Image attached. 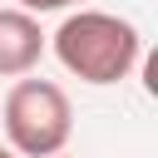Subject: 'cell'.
I'll list each match as a JSON object with an SVG mask.
<instances>
[{"label":"cell","instance_id":"6da1fadb","mask_svg":"<svg viewBox=\"0 0 158 158\" xmlns=\"http://www.w3.org/2000/svg\"><path fill=\"white\" fill-rule=\"evenodd\" d=\"M49 49H54V59L74 79L104 89V84H123L138 69L143 35L123 15H109V10H69L59 20V30L49 35Z\"/></svg>","mask_w":158,"mask_h":158},{"label":"cell","instance_id":"7a4b0ae2","mask_svg":"<svg viewBox=\"0 0 158 158\" xmlns=\"http://www.w3.org/2000/svg\"><path fill=\"white\" fill-rule=\"evenodd\" d=\"M0 118L5 148L15 158H54L74 138V104L54 79H15Z\"/></svg>","mask_w":158,"mask_h":158},{"label":"cell","instance_id":"3957f363","mask_svg":"<svg viewBox=\"0 0 158 158\" xmlns=\"http://www.w3.org/2000/svg\"><path fill=\"white\" fill-rule=\"evenodd\" d=\"M44 49H49V35L40 30V20L15 5H0V79H30Z\"/></svg>","mask_w":158,"mask_h":158},{"label":"cell","instance_id":"277c9868","mask_svg":"<svg viewBox=\"0 0 158 158\" xmlns=\"http://www.w3.org/2000/svg\"><path fill=\"white\" fill-rule=\"evenodd\" d=\"M74 5L84 10V0H15V10H25V15H35V20L49 15V10H74Z\"/></svg>","mask_w":158,"mask_h":158},{"label":"cell","instance_id":"5b68a950","mask_svg":"<svg viewBox=\"0 0 158 158\" xmlns=\"http://www.w3.org/2000/svg\"><path fill=\"white\" fill-rule=\"evenodd\" d=\"M0 158H15V153H10V148H5V143H0Z\"/></svg>","mask_w":158,"mask_h":158},{"label":"cell","instance_id":"8992f818","mask_svg":"<svg viewBox=\"0 0 158 158\" xmlns=\"http://www.w3.org/2000/svg\"><path fill=\"white\" fill-rule=\"evenodd\" d=\"M54 158H69V153H54Z\"/></svg>","mask_w":158,"mask_h":158}]
</instances>
